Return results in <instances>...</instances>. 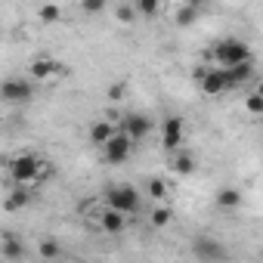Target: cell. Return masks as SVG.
<instances>
[{
    "label": "cell",
    "instance_id": "1",
    "mask_svg": "<svg viewBox=\"0 0 263 263\" xmlns=\"http://www.w3.org/2000/svg\"><path fill=\"white\" fill-rule=\"evenodd\" d=\"M7 171H10V180H13L16 186H25V183H34V180L50 177V167H47L37 155H19V158L10 161Z\"/></svg>",
    "mask_w": 263,
    "mask_h": 263
},
{
    "label": "cell",
    "instance_id": "2",
    "mask_svg": "<svg viewBox=\"0 0 263 263\" xmlns=\"http://www.w3.org/2000/svg\"><path fill=\"white\" fill-rule=\"evenodd\" d=\"M208 59L220 62L217 68H229V65H238V62H251V47H248L245 41L229 37V41L214 44V47H211V53H208Z\"/></svg>",
    "mask_w": 263,
    "mask_h": 263
},
{
    "label": "cell",
    "instance_id": "3",
    "mask_svg": "<svg viewBox=\"0 0 263 263\" xmlns=\"http://www.w3.org/2000/svg\"><path fill=\"white\" fill-rule=\"evenodd\" d=\"M140 204H143V198L134 186H108L105 189V208L108 211H118L127 217V214H137Z\"/></svg>",
    "mask_w": 263,
    "mask_h": 263
},
{
    "label": "cell",
    "instance_id": "4",
    "mask_svg": "<svg viewBox=\"0 0 263 263\" xmlns=\"http://www.w3.org/2000/svg\"><path fill=\"white\" fill-rule=\"evenodd\" d=\"M34 99V84L28 78H7L0 84V102L4 105H28Z\"/></svg>",
    "mask_w": 263,
    "mask_h": 263
},
{
    "label": "cell",
    "instance_id": "5",
    "mask_svg": "<svg viewBox=\"0 0 263 263\" xmlns=\"http://www.w3.org/2000/svg\"><path fill=\"white\" fill-rule=\"evenodd\" d=\"M192 254L201 260V263H223L229 254H226V245L223 241H217V238H211V235H198L195 241H192Z\"/></svg>",
    "mask_w": 263,
    "mask_h": 263
},
{
    "label": "cell",
    "instance_id": "6",
    "mask_svg": "<svg viewBox=\"0 0 263 263\" xmlns=\"http://www.w3.org/2000/svg\"><path fill=\"white\" fill-rule=\"evenodd\" d=\"M130 152H134V140L127 134H121V130H115V137L102 146V155H105L108 164H124L130 158Z\"/></svg>",
    "mask_w": 263,
    "mask_h": 263
},
{
    "label": "cell",
    "instance_id": "7",
    "mask_svg": "<svg viewBox=\"0 0 263 263\" xmlns=\"http://www.w3.org/2000/svg\"><path fill=\"white\" fill-rule=\"evenodd\" d=\"M183 137H186V121H183L180 115L167 118L164 127H161V143H164V149H167V152H180Z\"/></svg>",
    "mask_w": 263,
    "mask_h": 263
},
{
    "label": "cell",
    "instance_id": "8",
    "mask_svg": "<svg viewBox=\"0 0 263 263\" xmlns=\"http://www.w3.org/2000/svg\"><path fill=\"white\" fill-rule=\"evenodd\" d=\"M115 127L137 143V140H143L149 130H152V121H149L146 115H137V111H134V115H124V118H121V124H115Z\"/></svg>",
    "mask_w": 263,
    "mask_h": 263
},
{
    "label": "cell",
    "instance_id": "9",
    "mask_svg": "<svg viewBox=\"0 0 263 263\" xmlns=\"http://www.w3.org/2000/svg\"><path fill=\"white\" fill-rule=\"evenodd\" d=\"M198 84H201V93H204V96H220V93L229 90V87H226V78H223V68H217V65H211Z\"/></svg>",
    "mask_w": 263,
    "mask_h": 263
},
{
    "label": "cell",
    "instance_id": "10",
    "mask_svg": "<svg viewBox=\"0 0 263 263\" xmlns=\"http://www.w3.org/2000/svg\"><path fill=\"white\" fill-rule=\"evenodd\" d=\"M223 78H226V87H241L254 78V62H238V65H229L223 68Z\"/></svg>",
    "mask_w": 263,
    "mask_h": 263
},
{
    "label": "cell",
    "instance_id": "11",
    "mask_svg": "<svg viewBox=\"0 0 263 263\" xmlns=\"http://www.w3.org/2000/svg\"><path fill=\"white\" fill-rule=\"evenodd\" d=\"M31 74H34V81H50V78L62 74V68H59V62H53L50 56H44V59L31 62Z\"/></svg>",
    "mask_w": 263,
    "mask_h": 263
},
{
    "label": "cell",
    "instance_id": "12",
    "mask_svg": "<svg viewBox=\"0 0 263 263\" xmlns=\"http://www.w3.org/2000/svg\"><path fill=\"white\" fill-rule=\"evenodd\" d=\"M115 130H118V127H115L111 121H96V124L90 127V143L102 149V146H105V143L115 137Z\"/></svg>",
    "mask_w": 263,
    "mask_h": 263
},
{
    "label": "cell",
    "instance_id": "13",
    "mask_svg": "<svg viewBox=\"0 0 263 263\" xmlns=\"http://www.w3.org/2000/svg\"><path fill=\"white\" fill-rule=\"evenodd\" d=\"M99 226H102V232H124L127 229V217L124 214H118V211H102V217H99Z\"/></svg>",
    "mask_w": 263,
    "mask_h": 263
},
{
    "label": "cell",
    "instance_id": "14",
    "mask_svg": "<svg viewBox=\"0 0 263 263\" xmlns=\"http://www.w3.org/2000/svg\"><path fill=\"white\" fill-rule=\"evenodd\" d=\"M174 171H177V174H183V177L195 174V158H192V155H189L186 149L174 152Z\"/></svg>",
    "mask_w": 263,
    "mask_h": 263
},
{
    "label": "cell",
    "instance_id": "15",
    "mask_svg": "<svg viewBox=\"0 0 263 263\" xmlns=\"http://www.w3.org/2000/svg\"><path fill=\"white\" fill-rule=\"evenodd\" d=\"M28 201H31V195H28V192H25L22 186H16V189H13V192L7 195V201H4V208H7V211H22V208H25Z\"/></svg>",
    "mask_w": 263,
    "mask_h": 263
},
{
    "label": "cell",
    "instance_id": "16",
    "mask_svg": "<svg viewBox=\"0 0 263 263\" xmlns=\"http://www.w3.org/2000/svg\"><path fill=\"white\" fill-rule=\"evenodd\" d=\"M37 254H41L47 263H53V260H62V248H59V241H56V238H44V241L37 245Z\"/></svg>",
    "mask_w": 263,
    "mask_h": 263
},
{
    "label": "cell",
    "instance_id": "17",
    "mask_svg": "<svg viewBox=\"0 0 263 263\" xmlns=\"http://www.w3.org/2000/svg\"><path fill=\"white\" fill-rule=\"evenodd\" d=\"M217 204H220V208H226V211H232V208H238V204H241V192H238V189H232V186H229V189H220V192H217Z\"/></svg>",
    "mask_w": 263,
    "mask_h": 263
},
{
    "label": "cell",
    "instance_id": "18",
    "mask_svg": "<svg viewBox=\"0 0 263 263\" xmlns=\"http://www.w3.org/2000/svg\"><path fill=\"white\" fill-rule=\"evenodd\" d=\"M0 251H4V257H7V260H19V257H22V241H19V238H13V235H7V238H4V245H0Z\"/></svg>",
    "mask_w": 263,
    "mask_h": 263
},
{
    "label": "cell",
    "instance_id": "19",
    "mask_svg": "<svg viewBox=\"0 0 263 263\" xmlns=\"http://www.w3.org/2000/svg\"><path fill=\"white\" fill-rule=\"evenodd\" d=\"M167 195H171V189H167V183L164 180H149V198H155V201H167Z\"/></svg>",
    "mask_w": 263,
    "mask_h": 263
},
{
    "label": "cell",
    "instance_id": "20",
    "mask_svg": "<svg viewBox=\"0 0 263 263\" xmlns=\"http://www.w3.org/2000/svg\"><path fill=\"white\" fill-rule=\"evenodd\" d=\"M174 220V211L171 208H164V204H158L155 211H152V226H158V229H164L167 223Z\"/></svg>",
    "mask_w": 263,
    "mask_h": 263
},
{
    "label": "cell",
    "instance_id": "21",
    "mask_svg": "<svg viewBox=\"0 0 263 263\" xmlns=\"http://www.w3.org/2000/svg\"><path fill=\"white\" fill-rule=\"evenodd\" d=\"M195 19H198V7H195V4L180 7V10H177V25H192Z\"/></svg>",
    "mask_w": 263,
    "mask_h": 263
},
{
    "label": "cell",
    "instance_id": "22",
    "mask_svg": "<svg viewBox=\"0 0 263 263\" xmlns=\"http://www.w3.org/2000/svg\"><path fill=\"white\" fill-rule=\"evenodd\" d=\"M37 19H41V22H59V19H62V10H59V7H41V10H37Z\"/></svg>",
    "mask_w": 263,
    "mask_h": 263
},
{
    "label": "cell",
    "instance_id": "23",
    "mask_svg": "<svg viewBox=\"0 0 263 263\" xmlns=\"http://www.w3.org/2000/svg\"><path fill=\"white\" fill-rule=\"evenodd\" d=\"M134 10H137V16H155L161 10V4H155V0H140Z\"/></svg>",
    "mask_w": 263,
    "mask_h": 263
},
{
    "label": "cell",
    "instance_id": "24",
    "mask_svg": "<svg viewBox=\"0 0 263 263\" xmlns=\"http://www.w3.org/2000/svg\"><path fill=\"white\" fill-rule=\"evenodd\" d=\"M115 16H118L121 22H127V25H130V22L137 19V10H134V7H127V4H118V7H115Z\"/></svg>",
    "mask_w": 263,
    "mask_h": 263
},
{
    "label": "cell",
    "instance_id": "25",
    "mask_svg": "<svg viewBox=\"0 0 263 263\" xmlns=\"http://www.w3.org/2000/svg\"><path fill=\"white\" fill-rule=\"evenodd\" d=\"M245 105H248V111H251V115H260V111H263V96H260V93H248Z\"/></svg>",
    "mask_w": 263,
    "mask_h": 263
},
{
    "label": "cell",
    "instance_id": "26",
    "mask_svg": "<svg viewBox=\"0 0 263 263\" xmlns=\"http://www.w3.org/2000/svg\"><path fill=\"white\" fill-rule=\"evenodd\" d=\"M102 7H105L102 0H84V4H81V10H84V13H99Z\"/></svg>",
    "mask_w": 263,
    "mask_h": 263
},
{
    "label": "cell",
    "instance_id": "27",
    "mask_svg": "<svg viewBox=\"0 0 263 263\" xmlns=\"http://www.w3.org/2000/svg\"><path fill=\"white\" fill-rule=\"evenodd\" d=\"M108 99H111V102H121V99H124V84H111V87H108Z\"/></svg>",
    "mask_w": 263,
    "mask_h": 263
},
{
    "label": "cell",
    "instance_id": "28",
    "mask_svg": "<svg viewBox=\"0 0 263 263\" xmlns=\"http://www.w3.org/2000/svg\"><path fill=\"white\" fill-rule=\"evenodd\" d=\"M53 263H65V260H53Z\"/></svg>",
    "mask_w": 263,
    "mask_h": 263
}]
</instances>
